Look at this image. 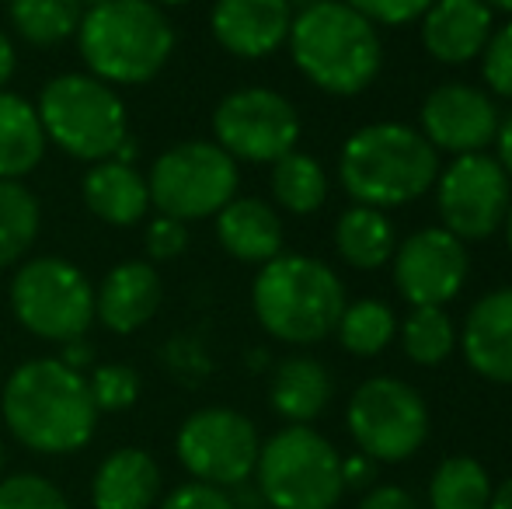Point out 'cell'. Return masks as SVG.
<instances>
[{"label": "cell", "instance_id": "13", "mask_svg": "<svg viewBox=\"0 0 512 509\" xmlns=\"http://www.w3.org/2000/svg\"><path fill=\"white\" fill-rule=\"evenodd\" d=\"M300 133L297 105L272 88H237L213 109V143L237 164H276L297 150Z\"/></svg>", "mask_w": 512, "mask_h": 509}, {"label": "cell", "instance_id": "51", "mask_svg": "<svg viewBox=\"0 0 512 509\" xmlns=\"http://www.w3.org/2000/svg\"><path fill=\"white\" fill-rule=\"evenodd\" d=\"M102 4H108V0H81L84 11H91V7H102Z\"/></svg>", "mask_w": 512, "mask_h": 509}, {"label": "cell", "instance_id": "28", "mask_svg": "<svg viewBox=\"0 0 512 509\" xmlns=\"http://www.w3.org/2000/svg\"><path fill=\"white\" fill-rule=\"evenodd\" d=\"M398 339L415 367H443L457 353L460 328L446 307H411L398 321Z\"/></svg>", "mask_w": 512, "mask_h": 509}, {"label": "cell", "instance_id": "46", "mask_svg": "<svg viewBox=\"0 0 512 509\" xmlns=\"http://www.w3.org/2000/svg\"><path fill=\"white\" fill-rule=\"evenodd\" d=\"M502 238H506V248H509V255H512V206H509L506 220H502Z\"/></svg>", "mask_w": 512, "mask_h": 509}, {"label": "cell", "instance_id": "14", "mask_svg": "<svg viewBox=\"0 0 512 509\" xmlns=\"http://www.w3.org/2000/svg\"><path fill=\"white\" fill-rule=\"evenodd\" d=\"M471 276V252L446 227H418L398 241L391 255V279L411 307H446L464 293Z\"/></svg>", "mask_w": 512, "mask_h": 509}, {"label": "cell", "instance_id": "20", "mask_svg": "<svg viewBox=\"0 0 512 509\" xmlns=\"http://www.w3.org/2000/svg\"><path fill=\"white\" fill-rule=\"evenodd\" d=\"M216 241L230 258L248 265H265L283 255L286 231L279 210L258 196H234L216 213Z\"/></svg>", "mask_w": 512, "mask_h": 509}, {"label": "cell", "instance_id": "8", "mask_svg": "<svg viewBox=\"0 0 512 509\" xmlns=\"http://www.w3.org/2000/svg\"><path fill=\"white\" fill-rule=\"evenodd\" d=\"M241 171L237 161L213 140H185L164 150L147 175L150 206L161 217L189 220L216 217L237 196Z\"/></svg>", "mask_w": 512, "mask_h": 509}, {"label": "cell", "instance_id": "23", "mask_svg": "<svg viewBox=\"0 0 512 509\" xmlns=\"http://www.w3.org/2000/svg\"><path fill=\"white\" fill-rule=\"evenodd\" d=\"M81 196H84V206H88L102 224H112V227L140 224L150 210L147 178H143L133 164H122V161H115V157L98 161L95 168L84 175Z\"/></svg>", "mask_w": 512, "mask_h": 509}, {"label": "cell", "instance_id": "18", "mask_svg": "<svg viewBox=\"0 0 512 509\" xmlns=\"http://www.w3.org/2000/svg\"><path fill=\"white\" fill-rule=\"evenodd\" d=\"M457 346L481 381L512 384V286L488 290L474 300Z\"/></svg>", "mask_w": 512, "mask_h": 509}, {"label": "cell", "instance_id": "48", "mask_svg": "<svg viewBox=\"0 0 512 509\" xmlns=\"http://www.w3.org/2000/svg\"><path fill=\"white\" fill-rule=\"evenodd\" d=\"M150 4H157L164 11V7H185V4H192V0H150Z\"/></svg>", "mask_w": 512, "mask_h": 509}, {"label": "cell", "instance_id": "24", "mask_svg": "<svg viewBox=\"0 0 512 509\" xmlns=\"http://www.w3.org/2000/svg\"><path fill=\"white\" fill-rule=\"evenodd\" d=\"M331 238H335L338 258L356 272L384 269V265H391V255L398 248V231H394L391 213L356 203L338 213Z\"/></svg>", "mask_w": 512, "mask_h": 509}, {"label": "cell", "instance_id": "5", "mask_svg": "<svg viewBox=\"0 0 512 509\" xmlns=\"http://www.w3.org/2000/svg\"><path fill=\"white\" fill-rule=\"evenodd\" d=\"M77 49L91 77L105 84H147L168 67L175 53V28L150 0H108L84 11Z\"/></svg>", "mask_w": 512, "mask_h": 509}, {"label": "cell", "instance_id": "30", "mask_svg": "<svg viewBox=\"0 0 512 509\" xmlns=\"http://www.w3.org/2000/svg\"><path fill=\"white\" fill-rule=\"evenodd\" d=\"M7 18L28 46H60L84 18L81 0H7Z\"/></svg>", "mask_w": 512, "mask_h": 509}, {"label": "cell", "instance_id": "41", "mask_svg": "<svg viewBox=\"0 0 512 509\" xmlns=\"http://www.w3.org/2000/svg\"><path fill=\"white\" fill-rule=\"evenodd\" d=\"M60 363H67L70 370H77V374H84V370L95 363V349L88 346V339H74V342H63L60 356H56Z\"/></svg>", "mask_w": 512, "mask_h": 509}, {"label": "cell", "instance_id": "17", "mask_svg": "<svg viewBox=\"0 0 512 509\" xmlns=\"http://www.w3.org/2000/svg\"><path fill=\"white\" fill-rule=\"evenodd\" d=\"M293 7L286 0H216L209 28L220 49L237 60H265L290 39Z\"/></svg>", "mask_w": 512, "mask_h": 509}, {"label": "cell", "instance_id": "44", "mask_svg": "<svg viewBox=\"0 0 512 509\" xmlns=\"http://www.w3.org/2000/svg\"><path fill=\"white\" fill-rule=\"evenodd\" d=\"M230 499H234V509H269L265 506V499H262V492L255 489V485H237L234 492H230Z\"/></svg>", "mask_w": 512, "mask_h": 509}, {"label": "cell", "instance_id": "31", "mask_svg": "<svg viewBox=\"0 0 512 509\" xmlns=\"http://www.w3.org/2000/svg\"><path fill=\"white\" fill-rule=\"evenodd\" d=\"M39 199L21 182L0 178V269L14 265L39 238Z\"/></svg>", "mask_w": 512, "mask_h": 509}, {"label": "cell", "instance_id": "11", "mask_svg": "<svg viewBox=\"0 0 512 509\" xmlns=\"http://www.w3.org/2000/svg\"><path fill=\"white\" fill-rule=\"evenodd\" d=\"M432 192H436L439 227H446L464 245L495 238L512 206V178L495 161L492 150L450 157L439 168Z\"/></svg>", "mask_w": 512, "mask_h": 509}, {"label": "cell", "instance_id": "42", "mask_svg": "<svg viewBox=\"0 0 512 509\" xmlns=\"http://www.w3.org/2000/svg\"><path fill=\"white\" fill-rule=\"evenodd\" d=\"M495 161L506 168V175L512 178V109L502 116V123H499V133H495Z\"/></svg>", "mask_w": 512, "mask_h": 509}, {"label": "cell", "instance_id": "26", "mask_svg": "<svg viewBox=\"0 0 512 509\" xmlns=\"http://www.w3.org/2000/svg\"><path fill=\"white\" fill-rule=\"evenodd\" d=\"M269 189L279 210L293 213V217H314L324 203H328V171L314 154L304 150H290L286 157H279L269 171Z\"/></svg>", "mask_w": 512, "mask_h": 509}, {"label": "cell", "instance_id": "16", "mask_svg": "<svg viewBox=\"0 0 512 509\" xmlns=\"http://www.w3.org/2000/svg\"><path fill=\"white\" fill-rule=\"evenodd\" d=\"M495 25V11L485 0H432L418 18V42L429 60L443 67H467L478 63Z\"/></svg>", "mask_w": 512, "mask_h": 509}, {"label": "cell", "instance_id": "36", "mask_svg": "<svg viewBox=\"0 0 512 509\" xmlns=\"http://www.w3.org/2000/svg\"><path fill=\"white\" fill-rule=\"evenodd\" d=\"M189 248V227L175 217H161L157 213L147 224V255L154 262H171Z\"/></svg>", "mask_w": 512, "mask_h": 509}, {"label": "cell", "instance_id": "2", "mask_svg": "<svg viewBox=\"0 0 512 509\" xmlns=\"http://www.w3.org/2000/svg\"><path fill=\"white\" fill-rule=\"evenodd\" d=\"M443 157L429 147L418 126L384 119L352 129L338 150V185L356 206L401 210L429 196Z\"/></svg>", "mask_w": 512, "mask_h": 509}, {"label": "cell", "instance_id": "50", "mask_svg": "<svg viewBox=\"0 0 512 509\" xmlns=\"http://www.w3.org/2000/svg\"><path fill=\"white\" fill-rule=\"evenodd\" d=\"M251 367H255V370L265 367V353H262V349H258V353H251Z\"/></svg>", "mask_w": 512, "mask_h": 509}, {"label": "cell", "instance_id": "35", "mask_svg": "<svg viewBox=\"0 0 512 509\" xmlns=\"http://www.w3.org/2000/svg\"><path fill=\"white\" fill-rule=\"evenodd\" d=\"M352 11H359L377 28H401L408 21H418L432 0H342Z\"/></svg>", "mask_w": 512, "mask_h": 509}, {"label": "cell", "instance_id": "19", "mask_svg": "<svg viewBox=\"0 0 512 509\" xmlns=\"http://www.w3.org/2000/svg\"><path fill=\"white\" fill-rule=\"evenodd\" d=\"M164 297L161 276L150 262H122L108 269L95 293V318L108 332L133 335L157 314Z\"/></svg>", "mask_w": 512, "mask_h": 509}, {"label": "cell", "instance_id": "43", "mask_svg": "<svg viewBox=\"0 0 512 509\" xmlns=\"http://www.w3.org/2000/svg\"><path fill=\"white\" fill-rule=\"evenodd\" d=\"M14 70H18V53H14V42L0 32V91L7 88V81L14 77Z\"/></svg>", "mask_w": 512, "mask_h": 509}, {"label": "cell", "instance_id": "12", "mask_svg": "<svg viewBox=\"0 0 512 509\" xmlns=\"http://www.w3.org/2000/svg\"><path fill=\"white\" fill-rule=\"evenodd\" d=\"M258 450H262V436L255 422L237 408L223 405L192 412L175 436V454L192 475V482L216 485L227 492L255 475Z\"/></svg>", "mask_w": 512, "mask_h": 509}, {"label": "cell", "instance_id": "52", "mask_svg": "<svg viewBox=\"0 0 512 509\" xmlns=\"http://www.w3.org/2000/svg\"><path fill=\"white\" fill-rule=\"evenodd\" d=\"M0 475H4V443H0Z\"/></svg>", "mask_w": 512, "mask_h": 509}, {"label": "cell", "instance_id": "40", "mask_svg": "<svg viewBox=\"0 0 512 509\" xmlns=\"http://www.w3.org/2000/svg\"><path fill=\"white\" fill-rule=\"evenodd\" d=\"M356 509H418V503L405 485H373L363 492Z\"/></svg>", "mask_w": 512, "mask_h": 509}, {"label": "cell", "instance_id": "39", "mask_svg": "<svg viewBox=\"0 0 512 509\" xmlns=\"http://www.w3.org/2000/svg\"><path fill=\"white\" fill-rule=\"evenodd\" d=\"M377 471H380V464L377 461H370L366 454H349V457H342V485H345V492H366V489H373L377 485Z\"/></svg>", "mask_w": 512, "mask_h": 509}, {"label": "cell", "instance_id": "4", "mask_svg": "<svg viewBox=\"0 0 512 509\" xmlns=\"http://www.w3.org/2000/svg\"><path fill=\"white\" fill-rule=\"evenodd\" d=\"M345 304L342 276L314 255H276L251 283L258 325L286 346H317L335 335Z\"/></svg>", "mask_w": 512, "mask_h": 509}, {"label": "cell", "instance_id": "22", "mask_svg": "<svg viewBox=\"0 0 512 509\" xmlns=\"http://www.w3.org/2000/svg\"><path fill=\"white\" fill-rule=\"evenodd\" d=\"M335 398L331 370L314 356H286L276 363L269 381L272 412L286 419V426H310Z\"/></svg>", "mask_w": 512, "mask_h": 509}, {"label": "cell", "instance_id": "7", "mask_svg": "<svg viewBox=\"0 0 512 509\" xmlns=\"http://www.w3.org/2000/svg\"><path fill=\"white\" fill-rule=\"evenodd\" d=\"M42 133L49 143L77 161H108L129 136L126 105L112 84L91 74H60L42 88L39 102Z\"/></svg>", "mask_w": 512, "mask_h": 509}, {"label": "cell", "instance_id": "33", "mask_svg": "<svg viewBox=\"0 0 512 509\" xmlns=\"http://www.w3.org/2000/svg\"><path fill=\"white\" fill-rule=\"evenodd\" d=\"M0 509H70V499L46 475L21 471L0 478Z\"/></svg>", "mask_w": 512, "mask_h": 509}, {"label": "cell", "instance_id": "10", "mask_svg": "<svg viewBox=\"0 0 512 509\" xmlns=\"http://www.w3.org/2000/svg\"><path fill=\"white\" fill-rule=\"evenodd\" d=\"M11 311L21 328L46 342H74L95 321V290L67 258L42 255L11 276Z\"/></svg>", "mask_w": 512, "mask_h": 509}, {"label": "cell", "instance_id": "3", "mask_svg": "<svg viewBox=\"0 0 512 509\" xmlns=\"http://www.w3.org/2000/svg\"><path fill=\"white\" fill-rule=\"evenodd\" d=\"M286 46L293 67L331 98L363 95L384 70L380 28L342 0H321L293 14Z\"/></svg>", "mask_w": 512, "mask_h": 509}, {"label": "cell", "instance_id": "1", "mask_svg": "<svg viewBox=\"0 0 512 509\" xmlns=\"http://www.w3.org/2000/svg\"><path fill=\"white\" fill-rule=\"evenodd\" d=\"M0 412L11 436L32 454L63 457L91 443L98 429V408L91 401L88 377L70 370L56 356L25 360L7 377Z\"/></svg>", "mask_w": 512, "mask_h": 509}, {"label": "cell", "instance_id": "15", "mask_svg": "<svg viewBox=\"0 0 512 509\" xmlns=\"http://www.w3.org/2000/svg\"><path fill=\"white\" fill-rule=\"evenodd\" d=\"M499 123V102L485 88L464 81H443L429 88L418 109V133L439 157L485 154L495 143Z\"/></svg>", "mask_w": 512, "mask_h": 509}, {"label": "cell", "instance_id": "37", "mask_svg": "<svg viewBox=\"0 0 512 509\" xmlns=\"http://www.w3.org/2000/svg\"><path fill=\"white\" fill-rule=\"evenodd\" d=\"M157 509H234V499H230L227 489H216V485L185 482L171 489V496H164V503Z\"/></svg>", "mask_w": 512, "mask_h": 509}, {"label": "cell", "instance_id": "49", "mask_svg": "<svg viewBox=\"0 0 512 509\" xmlns=\"http://www.w3.org/2000/svg\"><path fill=\"white\" fill-rule=\"evenodd\" d=\"M286 4H290L293 11H304V7H314V4H321V0H286Z\"/></svg>", "mask_w": 512, "mask_h": 509}, {"label": "cell", "instance_id": "9", "mask_svg": "<svg viewBox=\"0 0 512 509\" xmlns=\"http://www.w3.org/2000/svg\"><path fill=\"white\" fill-rule=\"evenodd\" d=\"M429 405L401 377H366L345 408V429L359 454L377 464L411 461L429 440Z\"/></svg>", "mask_w": 512, "mask_h": 509}, {"label": "cell", "instance_id": "47", "mask_svg": "<svg viewBox=\"0 0 512 509\" xmlns=\"http://www.w3.org/2000/svg\"><path fill=\"white\" fill-rule=\"evenodd\" d=\"M488 7H492V11H499V14H509L512 18V0H485Z\"/></svg>", "mask_w": 512, "mask_h": 509}, {"label": "cell", "instance_id": "6", "mask_svg": "<svg viewBox=\"0 0 512 509\" xmlns=\"http://www.w3.org/2000/svg\"><path fill=\"white\" fill-rule=\"evenodd\" d=\"M255 489L269 509H335L345 496L342 454L314 426H283L258 450Z\"/></svg>", "mask_w": 512, "mask_h": 509}, {"label": "cell", "instance_id": "25", "mask_svg": "<svg viewBox=\"0 0 512 509\" xmlns=\"http://www.w3.org/2000/svg\"><path fill=\"white\" fill-rule=\"evenodd\" d=\"M46 143L35 105L7 88L0 91V178L21 182L42 164Z\"/></svg>", "mask_w": 512, "mask_h": 509}, {"label": "cell", "instance_id": "32", "mask_svg": "<svg viewBox=\"0 0 512 509\" xmlns=\"http://www.w3.org/2000/svg\"><path fill=\"white\" fill-rule=\"evenodd\" d=\"M88 391L95 401L98 415L102 412H126L140 398V374L126 363H102V367L91 370Z\"/></svg>", "mask_w": 512, "mask_h": 509}, {"label": "cell", "instance_id": "38", "mask_svg": "<svg viewBox=\"0 0 512 509\" xmlns=\"http://www.w3.org/2000/svg\"><path fill=\"white\" fill-rule=\"evenodd\" d=\"M164 356H168V367L175 370L178 377H185V370H189L192 377H206L209 374V356H206V349L199 346V342H192V339L171 342V346L164 349Z\"/></svg>", "mask_w": 512, "mask_h": 509}, {"label": "cell", "instance_id": "27", "mask_svg": "<svg viewBox=\"0 0 512 509\" xmlns=\"http://www.w3.org/2000/svg\"><path fill=\"white\" fill-rule=\"evenodd\" d=\"M335 339L345 353L352 356H380L394 339H398V314L387 300L359 297L342 307V318L335 325Z\"/></svg>", "mask_w": 512, "mask_h": 509}, {"label": "cell", "instance_id": "45", "mask_svg": "<svg viewBox=\"0 0 512 509\" xmlns=\"http://www.w3.org/2000/svg\"><path fill=\"white\" fill-rule=\"evenodd\" d=\"M488 509H512V475L492 489V503H488Z\"/></svg>", "mask_w": 512, "mask_h": 509}, {"label": "cell", "instance_id": "21", "mask_svg": "<svg viewBox=\"0 0 512 509\" xmlns=\"http://www.w3.org/2000/svg\"><path fill=\"white\" fill-rule=\"evenodd\" d=\"M161 464L140 447H119L95 468L91 506L95 509H154L161 499Z\"/></svg>", "mask_w": 512, "mask_h": 509}, {"label": "cell", "instance_id": "34", "mask_svg": "<svg viewBox=\"0 0 512 509\" xmlns=\"http://www.w3.org/2000/svg\"><path fill=\"white\" fill-rule=\"evenodd\" d=\"M481 81L495 102H512V18L492 28V39L478 56Z\"/></svg>", "mask_w": 512, "mask_h": 509}, {"label": "cell", "instance_id": "29", "mask_svg": "<svg viewBox=\"0 0 512 509\" xmlns=\"http://www.w3.org/2000/svg\"><path fill=\"white\" fill-rule=\"evenodd\" d=\"M492 503V475L471 454H453L432 471L429 506L432 509H488Z\"/></svg>", "mask_w": 512, "mask_h": 509}]
</instances>
